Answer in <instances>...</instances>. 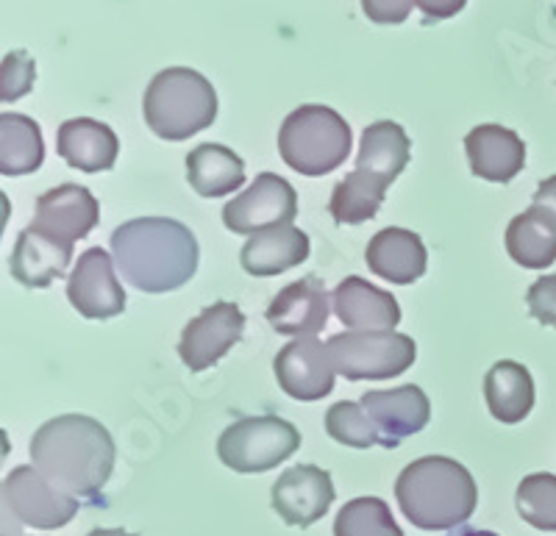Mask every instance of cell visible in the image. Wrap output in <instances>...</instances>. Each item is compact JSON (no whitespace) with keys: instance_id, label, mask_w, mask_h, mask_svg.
I'll use <instances>...</instances> for the list:
<instances>
[{"instance_id":"4316f807","label":"cell","mask_w":556,"mask_h":536,"mask_svg":"<svg viewBox=\"0 0 556 536\" xmlns=\"http://www.w3.org/2000/svg\"><path fill=\"white\" fill-rule=\"evenodd\" d=\"M45 142L37 123L26 114H0V173L26 176L42 167Z\"/></svg>"},{"instance_id":"ba28073f","label":"cell","mask_w":556,"mask_h":536,"mask_svg":"<svg viewBox=\"0 0 556 536\" xmlns=\"http://www.w3.org/2000/svg\"><path fill=\"white\" fill-rule=\"evenodd\" d=\"M12 514L14 534L20 525L62 528L78 514V498L45 478L37 468H14L3 478V518Z\"/></svg>"},{"instance_id":"8992f818","label":"cell","mask_w":556,"mask_h":536,"mask_svg":"<svg viewBox=\"0 0 556 536\" xmlns=\"http://www.w3.org/2000/svg\"><path fill=\"white\" fill-rule=\"evenodd\" d=\"M301 448V434L281 417H242L217 439V456L235 473H267Z\"/></svg>"},{"instance_id":"d4e9b609","label":"cell","mask_w":556,"mask_h":536,"mask_svg":"<svg viewBox=\"0 0 556 536\" xmlns=\"http://www.w3.org/2000/svg\"><path fill=\"white\" fill-rule=\"evenodd\" d=\"M412 142L404 128L392 120H379L362 133V148L356 156V170L379 181L392 183L409 165Z\"/></svg>"},{"instance_id":"8fae6325","label":"cell","mask_w":556,"mask_h":536,"mask_svg":"<svg viewBox=\"0 0 556 536\" xmlns=\"http://www.w3.org/2000/svg\"><path fill=\"white\" fill-rule=\"evenodd\" d=\"M114 256L103 247H89L78 256L76 270L70 272L67 297L87 320H109L126 311V290L114 276Z\"/></svg>"},{"instance_id":"1f68e13d","label":"cell","mask_w":556,"mask_h":536,"mask_svg":"<svg viewBox=\"0 0 556 536\" xmlns=\"http://www.w3.org/2000/svg\"><path fill=\"white\" fill-rule=\"evenodd\" d=\"M37 81V64L26 51H12L3 56L0 67V101L12 103L28 95Z\"/></svg>"},{"instance_id":"74e56055","label":"cell","mask_w":556,"mask_h":536,"mask_svg":"<svg viewBox=\"0 0 556 536\" xmlns=\"http://www.w3.org/2000/svg\"><path fill=\"white\" fill-rule=\"evenodd\" d=\"M462 536H498V534H493V531H468V534H462Z\"/></svg>"},{"instance_id":"836d02e7","label":"cell","mask_w":556,"mask_h":536,"mask_svg":"<svg viewBox=\"0 0 556 536\" xmlns=\"http://www.w3.org/2000/svg\"><path fill=\"white\" fill-rule=\"evenodd\" d=\"M415 0H362V9L379 26H399L409 17Z\"/></svg>"},{"instance_id":"5b68a950","label":"cell","mask_w":556,"mask_h":536,"mask_svg":"<svg viewBox=\"0 0 556 536\" xmlns=\"http://www.w3.org/2000/svg\"><path fill=\"white\" fill-rule=\"evenodd\" d=\"M351 126L329 106H298L278 131V153L301 176H326L351 156Z\"/></svg>"},{"instance_id":"e575fe53","label":"cell","mask_w":556,"mask_h":536,"mask_svg":"<svg viewBox=\"0 0 556 536\" xmlns=\"http://www.w3.org/2000/svg\"><path fill=\"white\" fill-rule=\"evenodd\" d=\"M468 0H415V7L426 14V20H448L465 9Z\"/></svg>"},{"instance_id":"3957f363","label":"cell","mask_w":556,"mask_h":536,"mask_svg":"<svg viewBox=\"0 0 556 536\" xmlns=\"http://www.w3.org/2000/svg\"><path fill=\"white\" fill-rule=\"evenodd\" d=\"M404 518L420 531H448L468 523L479 503L473 475L448 456H424L395 481Z\"/></svg>"},{"instance_id":"2e32d148","label":"cell","mask_w":556,"mask_h":536,"mask_svg":"<svg viewBox=\"0 0 556 536\" xmlns=\"http://www.w3.org/2000/svg\"><path fill=\"white\" fill-rule=\"evenodd\" d=\"M329 292L315 276H306L295 284L285 286L267 306V322L276 334L285 336H315L329 322Z\"/></svg>"},{"instance_id":"7402d4cb","label":"cell","mask_w":556,"mask_h":536,"mask_svg":"<svg viewBox=\"0 0 556 536\" xmlns=\"http://www.w3.org/2000/svg\"><path fill=\"white\" fill-rule=\"evenodd\" d=\"M117 133L101 120L92 117H76V120L62 123L56 133V153L81 173H103L112 170L117 162Z\"/></svg>"},{"instance_id":"ffe728a7","label":"cell","mask_w":556,"mask_h":536,"mask_svg":"<svg viewBox=\"0 0 556 536\" xmlns=\"http://www.w3.org/2000/svg\"><path fill=\"white\" fill-rule=\"evenodd\" d=\"M367 267L390 284L409 286L424 278L429 253L424 240L409 228H384L370 240L365 251Z\"/></svg>"},{"instance_id":"f546056e","label":"cell","mask_w":556,"mask_h":536,"mask_svg":"<svg viewBox=\"0 0 556 536\" xmlns=\"http://www.w3.org/2000/svg\"><path fill=\"white\" fill-rule=\"evenodd\" d=\"M518 514L540 531H556V475L531 473L518 484Z\"/></svg>"},{"instance_id":"7a4b0ae2","label":"cell","mask_w":556,"mask_h":536,"mask_svg":"<svg viewBox=\"0 0 556 536\" xmlns=\"http://www.w3.org/2000/svg\"><path fill=\"white\" fill-rule=\"evenodd\" d=\"M112 256L128 284L151 295L181 290L198 270V240L167 217H139L112 234Z\"/></svg>"},{"instance_id":"7c38bea8","label":"cell","mask_w":556,"mask_h":536,"mask_svg":"<svg viewBox=\"0 0 556 536\" xmlns=\"http://www.w3.org/2000/svg\"><path fill=\"white\" fill-rule=\"evenodd\" d=\"M278 386L295 400H320L334 390L337 367L329 354V345H323L315 336L292 340L278 350L273 359Z\"/></svg>"},{"instance_id":"30bf717a","label":"cell","mask_w":556,"mask_h":536,"mask_svg":"<svg viewBox=\"0 0 556 536\" xmlns=\"http://www.w3.org/2000/svg\"><path fill=\"white\" fill-rule=\"evenodd\" d=\"M242 331H245V315L240 306L217 301L184 326L178 356L192 372H203L215 367L242 340Z\"/></svg>"},{"instance_id":"8d00e7d4","label":"cell","mask_w":556,"mask_h":536,"mask_svg":"<svg viewBox=\"0 0 556 536\" xmlns=\"http://www.w3.org/2000/svg\"><path fill=\"white\" fill-rule=\"evenodd\" d=\"M87 536H134V534H128V531L123 528H96V531H89Z\"/></svg>"},{"instance_id":"d6986e66","label":"cell","mask_w":556,"mask_h":536,"mask_svg":"<svg viewBox=\"0 0 556 536\" xmlns=\"http://www.w3.org/2000/svg\"><path fill=\"white\" fill-rule=\"evenodd\" d=\"M465 151L473 176L493 183H509L526 165V145L523 139L513 128L495 126H476L465 137Z\"/></svg>"},{"instance_id":"ac0fdd59","label":"cell","mask_w":556,"mask_h":536,"mask_svg":"<svg viewBox=\"0 0 556 536\" xmlns=\"http://www.w3.org/2000/svg\"><path fill=\"white\" fill-rule=\"evenodd\" d=\"M73 245L76 242L42 234L28 226L26 231H20L17 245L9 259V270H12L14 281L28 290H45L67 272L70 261H73Z\"/></svg>"},{"instance_id":"83f0119b","label":"cell","mask_w":556,"mask_h":536,"mask_svg":"<svg viewBox=\"0 0 556 536\" xmlns=\"http://www.w3.org/2000/svg\"><path fill=\"white\" fill-rule=\"evenodd\" d=\"M390 183L379 178L367 176V173L354 170L351 176L342 178L331 192L329 212L340 226H359V222L374 220L379 215L384 192Z\"/></svg>"},{"instance_id":"f1b7e54d","label":"cell","mask_w":556,"mask_h":536,"mask_svg":"<svg viewBox=\"0 0 556 536\" xmlns=\"http://www.w3.org/2000/svg\"><path fill=\"white\" fill-rule=\"evenodd\" d=\"M334 536H404L381 498H356L340 509Z\"/></svg>"},{"instance_id":"52a82bcc","label":"cell","mask_w":556,"mask_h":536,"mask_svg":"<svg viewBox=\"0 0 556 536\" xmlns=\"http://www.w3.org/2000/svg\"><path fill=\"white\" fill-rule=\"evenodd\" d=\"M326 345L337 372L348 381L395 379L417 359L415 340L399 331H345Z\"/></svg>"},{"instance_id":"d6a6232c","label":"cell","mask_w":556,"mask_h":536,"mask_svg":"<svg viewBox=\"0 0 556 536\" xmlns=\"http://www.w3.org/2000/svg\"><path fill=\"white\" fill-rule=\"evenodd\" d=\"M526 303H529V311L534 320L556 329V276L538 278V281L529 286Z\"/></svg>"},{"instance_id":"4fadbf2b","label":"cell","mask_w":556,"mask_h":536,"mask_svg":"<svg viewBox=\"0 0 556 536\" xmlns=\"http://www.w3.org/2000/svg\"><path fill=\"white\" fill-rule=\"evenodd\" d=\"M337 493L331 475L315 464H295L285 470L273 484V509L292 528H309L334 503Z\"/></svg>"},{"instance_id":"cb8c5ba5","label":"cell","mask_w":556,"mask_h":536,"mask_svg":"<svg viewBox=\"0 0 556 536\" xmlns=\"http://www.w3.org/2000/svg\"><path fill=\"white\" fill-rule=\"evenodd\" d=\"M486 409L495 420L506 425H515L529 417L534 409V381L523 365L513 359H504L490 367L484 379Z\"/></svg>"},{"instance_id":"9a60e30c","label":"cell","mask_w":556,"mask_h":536,"mask_svg":"<svg viewBox=\"0 0 556 536\" xmlns=\"http://www.w3.org/2000/svg\"><path fill=\"white\" fill-rule=\"evenodd\" d=\"M101 220L98 197L78 183H62L56 190H48L37 201V217L31 228L59 240L76 242L92 231Z\"/></svg>"},{"instance_id":"e0dca14e","label":"cell","mask_w":556,"mask_h":536,"mask_svg":"<svg viewBox=\"0 0 556 536\" xmlns=\"http://www.w3.org/2000/svg\"><path fill=\"white\" fill-rule=\"evenodd\" d=\"M331 309L351 331H392L401 322L399 301L359 276H348L337 284Z\"/></svg>"},{"instance_id":"6da1fadb","label":"cell","mask_w":556,"mask_h":536,"mask_svg":"<svg viewBox=\"0 0 556 536\" xmlns=\"http://www.w3.org/2000/svg\"><path fill=\"white\" fill-rule=\"evenodd\" d=\"M34 468L76 498L98 500L114 470V439L87 414H62L39 425L28 445Z\"/></svg>"},{"instance_id":"277c9868","label":"cell","mask_w":556,"mask_h":536,"mask_svg":"<svg viewBox=\"0 0 556 536\" xmlns=\"http://www.w3.org/2000/svg\"><path fill=\"white\" fill-rule=\"evenodd\" d=\"M142 114L156 137L184 142L215 123L217 92L198 69L167 67L148 84Z\"/></svg>"},{"instance_id":"d590c367","label":"cell","mask_w":556,"mask_h":536,"mask_svg":"<svg viewBox=\"0 0 556 536\" xmlns=\"http://www.w3.org/2000/svg\"><path fill=\"white\" fill-rule=\"evenodd\" d=\"M534 203H538V206H545L548 212L556 215V176L545 178L538 190H534Z\"/></svg>"},{"instance_id":"4dcf8cb0","label":"cell","mask_w":556,"mask_h":536,"mask_svg":"<svg viewBox=\"0 0 556 536\" xmlns=\"http://www.w3.org/2000/svg\"><path fill=\"white\" fill-rule=\"evenodd\" d=\"M326 431L334 442L348 445V448H374L381 445V434L370 414L362 404L340 400L326 411Z\"/></svg>"},{"instance_id":"603a6c76","label":"cell","mask_w":556,"mask_h":536,"mask_svg":"<svg viewBox=\"0 0 556 536\" xmlns=\"http://www.w3.org/2000/svg\"><path fill=\"white\" fill-rule=\"evenodd\" d=\"M506 253L529 270H545L556 261V215L545 206L531 208L513 217L506 228Z\"/></svg>"},{"instance_id":"44dd1931","label":"cell","mask_w":556,"mask_h":536,"mask_svg":"<svg viewBox=\"0 0 556 536\" xmlns=\"http://www.w3.org/2000/svg\"><path fill=\"white\" fill-rule=\"evenodd\" d=\"M306 259H309V237L292 222L256 231L240 251L242 270L256 278L281 276Z\"/></svg>"},{"instance_id":"9c48e42d","label":"cell","mask_w":556,"mask_h":536,"mask_svg":"<svg viewBox=\"0 0 556 536\" xmlns=\"http://www.w3.org/2000/svg\"><path fill=\"white\" fill-rule=\"evenodd\" d=\"M298 215V192L276 173H262L242 195L228 201L223 222L235 234H256L273 226H290Z\"/></svg>"},{"instance_id":"484cf974","label":"cell","mask_w":556,"mask_h":536,"mask_svg":"<svg viewBox=\"0 0 556 536\" xmlns=\"http://www.w3.org/2000/svg\"><path fill=\"white\" fill-rule=\"evenodd\" d=\"M187 181L201 197L231 195L245 183V165L226 145H198L187 156Z\"/></svg>"},{"instance_id":"5bb4252c","label":"cell","mask_w":556,"mask_h":536,"mask_svg":"<svg viewBox=\"0 0 556 536\" xmlns=\"http://www.w3.org/2000/svg\"><path fill=\"white\" fill-rule=\"evenodd\" d=\"M381 434V448H399L401 439L417 434L429 425L431 404L426 392L415 384L399 390H374L359 400Z\"/></svg>"}]
</instances>
